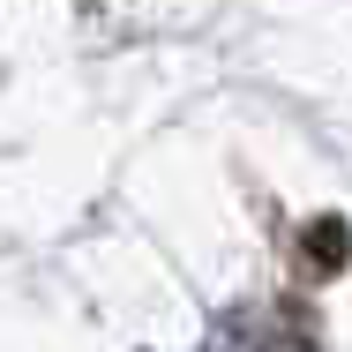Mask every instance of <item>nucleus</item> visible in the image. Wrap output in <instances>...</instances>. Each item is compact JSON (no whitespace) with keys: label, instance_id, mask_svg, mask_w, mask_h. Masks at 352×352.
Here are the masks:
<instances>
[{"label":"nucleus","instance_id":"nucleus-1","mask_svg":"<svg viewBox=\"0 0 352 352\" xmlns=\"http://www.w3.org/2000/svg\"><path fill=\"white\" fill-rule=\"evenodd\" d=\"M315 263H338V225H315Z\"/></svg>","mask_w":352,"mask_h":352}]
</instances>
